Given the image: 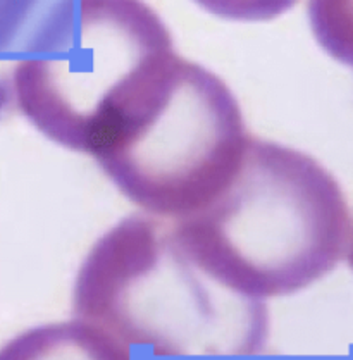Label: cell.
I'll return each mask as SVG.
<instances>
[{
	"label": "cell",
	"mask_w": 353,
	"mask_h": 360,
	"mask_svg": "<svg viewBox=\"0 0 353 360\" xmlns=\"http://www.w3.org/2000/svg\"><path fill=\"white\" fill-rule=\"evenodd\" d=\"M174 360H353L350 355H309V357H262L260 354L247 357H216V359H174Z\"/></svg>",
	"instance_id": "8"
},
{
	"label": "cell",
	"mask_w": 353,
	"mask_h": 360,
	"mask_svg": "<svg viewBox=\"0 0 353 360\" xmlns=\"http://www.w3.org/2000/svg\"><path fill=\"white\" fill-rule=\"evenodd\" d=\"M38 0H0V63L18 60V41Z\"/></svg>",
	"instance_id": "7"
},
{
	"label": "cell",
	"mask_w": 353,
	"mask_h": 360,
	"mask_svg": "<svg viewBox=\"0 0 353 360\" xmlns=\"http://www.w3.org/2000/svg\"><path fill=\"white\" fill-rule=\"evenodd\" d=\"M72 314L155 359L247 357L269 340V310L221 285L183 248L171 221L131 214L94 243Z\"/></svg>",
	"instance_id": "2"
},
{
	"label": "cell",
	"mask_w": 353,
	"mask_h": 360,
	"mask_svg": "<svg viewBox=\"0 0 353 360\" xmlns=\"http://www.w3.org/2000/svg\"><path fill=\"white\" fill-rule=\"evenodd\" d=\"M0 360H140L101 328L82 319L40 324L0 347Z\"/></svg>",
	"instance_id": "5"
},
{
	"label": "cell",
	"mask_w": 353,
	"mask_h": 360,
	"mask_svg": "<svg viewBox=\"0 0 353 360\" xmlns=\"http://www.w3.org/2000/svg\"><path fill=\"white\" fill-rule=\"evenodd\" d=\"M200 9L228 21L262 22L283 16L300 0H193Z\"/></svg>",
	"instance_id": "6"
},
{
	"label": "cell",
	"mask_w": 353,
	"mask_h": 360,
	"mask_svg": "<svg viewBox=\"0 0 353 360\" xmlns=\"http://www.w3.org/2000/svg\"><path fill=\"white\" fill-rule=\"evenodd\" d=\"M176 56L145 0H57L13 69L14 105L53 143L94 155Z\"/></svg>",
	"instance_id": "3"
},
{
	"label": "cell",
	"mask_w": 353,
	"mask_h": 360,
	"mask_svg": "<svg viewBox=\"0 0 353 360\" xmlns=\"http://www.w3.org/2000/svg\"><path fill=\"white\" fill-rule=\"evenodd\" d=\"M348 259H350V266L353 269V229H352V238H350V247H348Z\"/></svg>",
	"instance_id": "9"
},
{
	"label": "cell",
	"mask_w": 353,
	"mask_h": 360,
	"mask_svg": "<svg viewBox=\"0 0 353 360\" xmlns=\"http://www.w3.org/2000/svg\"><path fill=\"white\" fill-rule=\"evenodd\" d=\"M176 238L212 278L257 300L286 297L348 255L352 214L340 183L297 148L250 136L233 178Z\"/></svg>",
	"instance_id": "1"
},
{
	"label": "cell",
	"mask_w": 353,
	"mask_h": 360,
	"mask_svg": "<svg viewBox=\"0 0 353 360\" xmlns=\"http://www.w3.org/2000/svg\"><path fill=\"white\" fill-rule=\"evenodd\" d=\"M250 136L231 88L176 56L91 157L145 214L179 221L228 185Z\"/></svg>",
	"instance_id": "4"
}]
</instances>
